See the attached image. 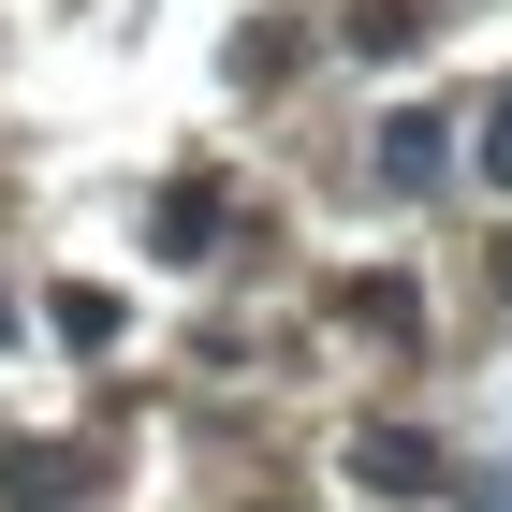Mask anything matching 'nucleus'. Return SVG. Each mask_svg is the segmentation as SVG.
<instances>
[{
	"label": "nucleus",
	"instance_id": "nucleus-8",
	"mask_svg": "<svg viewBox=\"0 0 512 512\" xmlns=\"http://www.w3.org/2000/svg\"><path fill=\"white\" fill-rule=\"evenodd\" d=\"M0 337H15V308H0Z\"/></svg>",
	"mask_w": 512,
	"mask_h": 512
},
{
	"label": "nucleus",
	"instance_id": "nucleus-7",
	"mask_svg": "<svg viewBox=\"0 0 512 512\" xmlns=\"http://www.w3.org/2000/svg\"><path fill=\"white\" fill-rule=\"evenodd\" d=\"M483 176H498V191H512V88H498V103H483Z\"/></svg>",
	"mask_w": 512,
	"mask_h": 512
},
{
	"label": "nucleus",
	"instance_id": "nucleus-5",
	"mask_svg": "<svg viewBox=\"0 0 512 512\" xmlns=\"http://www.w3.org/2000/svg\"><path fill=\"white\" fill-rule=\"evenodd\" d=\"M59 337H74V352H103V337H118V293H88V278H74V293H59Z\"/></svg>",
	"mask_w": 512,
	"mask_h": 512
},
{
	"label": "nucleus",
	"instance_id": "nucleus-2",
	"mask_svg": "<svg viewBox=\"0 0 512 512\" xmlns=\"http://www.w3.org/2000/svg\"><path fill=\"white\" fill-rule=\"evenodd\" d=\"M352 483H381V498H425V483H439V439H425V425H366V439H352Z\"/></svg>",
	"mask_w": 512,
	"mask_h": 512
},
{
	"label": "nucleus",
	"instance_id": "nucleus-3",
	"mask_svg": "<svg viewBox=\"0 0 512 512\" xmlns=\"http://www.w3.org/2000/svg\"><path fill=\"white\" fill-rule=\"evenodd\" d=\"M205 235H220V176H176L161 191V264H205Z\"/></svg>",
	"mask_w": 512,
	"mask_h": 512
},
{
	"label": "nucleus",
	"instance_id": "nucleus-6",
	"mask_svg": "<svg viewBox=\"0 0 512 512\" xmlns=\"http://www.w3.org/2000/svg\"><path fill=\"white\" fill-rule=\"evenodd\" d=\"M410 30H425L410 0H352V44H410Z\"/></svg>",
	"mask_w": 512,
	"mask_h": 512
},
{
	"label": "nucleus",
	"instance_id": "nucleus-1",
	"mask_svg": "<svg viewBox=\"0 0 512 512\" xmlns=\"http://www.w3.org/2000/svg\"><path fill=\"white\" fill-rule=\"evenodd\" d=\"M381 191H439V176H454V118H425V103H410V118H381Z\"/></svg>",
	"mask_w": 512,
	"mask_h": 512
},
{
	"label": "nucleus",
	"instance_id": "nucleus-4",
	"mask_svg": "<svg viewBox=\"0 0 512 512\" xmlns=\"http://www.w3.org/2000/svg\"><path fill=\"white\" fill-rule=\"evenodd\" d=\"M0 498L30 512V498H74V439H15L0 454Z\"/></svg>",
	"mask_w": 512,
	"mask_h": 512
}]
</instances>
